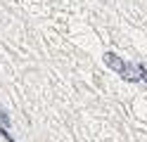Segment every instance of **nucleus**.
I'll list each match as a JSON object with an SVG mask.
<instances>
[{"label":"nucleus","instance_id":"obj_1","mask_svg":"<svg viewBox=\"0 0 147 142\" xmlns=\"http://www.w3.org/2000/svg\"><path fill=\"white\" fill-rule=\"evenodd\" d=\"M102 59H105V64L109 66V69L116 71L123 81H128V83L145 81V83H147V66H145V64H131V62H123L116 52H105Z\"/></svg>","mask_w":147,"mask_h":142},{"label":"nucleus","instance_id":"obj_2","mask_svg":"<svg viewBox=\"0 0 147 142\" xmlns=\"http://www.w3.org/2000/svg\"><path fill=\"white\" fill-rule=\"evenodd\" d=\"M0 123H3L5 128H10V116H7V111L3 107H0Z\"/></svg>","mask_w":147,"mask_h":142},{"label":"nucleus","instance_id":"obj_3","mask_svg":"<svg viewBox=\"0 0 147 142\" xmlns=\"http://www.w3.org/2000/svg\"><path fill=\"white\" fill-rule=\"evenodd\" d=\"M0 133H3V137H5V140H7V142H17V140H14V137H12V133H10V130H7V128H5V126H3V123H0Z\"/></svg>","mask_w":147,"mask_h":142}]
</instances>
